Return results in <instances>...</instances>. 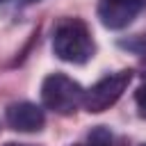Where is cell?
I'll list each match as a JSON object with an SVG mask.
<instances>
[{
	"mask_svg": "<svg viewBox=\"0 0 146 146\" xmlns=\"http://www.w3.org/2000/svg\"><path fill=\"white\" fill-rule=\"evenodd\" d=\"M25 2H39V0H25Z\"/></svg>",
	"mask_w": 146,
	"mask_h": 146,
	"instance_id": "cell-9",
	"label": "cell"
},
{
	"mask_svg": "<svg viewBox=\"0 0 146 146\" xmlns=\"http://www.w3.org/2000/svg\"><path fill=\"white\" fill-rule=\"evenodd\" d=\"M0 2H7V0H0Z\"/></svg>",
	"mask_w": 146,
	"mask_h": 146,
	"instance_id": "cell-10",
	"label": "cell"
},
{
	"mask_svg": "<svg viewBox=\"0 0 146 146\" xmlns=\"http://www.w3.org/2000/svg\"><path fill=\"white\" fill-rule=\"evenodd\" d=\"M52 50L62 62L87 64L96 52V43L82 18H62L52 34Z\"/></svg>",
	"mask_w": 146,
	"mask_h": 146,
	"instance_id": "cell-1",
	"label": "cell"
},
{
	"mask_svg": "<svg viewBox=\"0 0 146 146\" xmlns=\"http://www.w3.org/2000/svg\"><path fill=\"white\" fill-rule=\"evenodd\" d=\"M141 146H146V144H141Z\"/></svg>",
	"mask_w": 146,
	"mask_h": 146,
	"instance_id": "cell-11",
	"label": "cell"
},
{
	"mask_svg": "<svg viewBox=\"0 0 146 146\" xmlns=\"http://www.w3.org/2000/svg\"><path fill=\"white\" fill-rule=\"evenodd\" d=\"M7 123L11 130H18V132H36L43 128L46 123V116H43V110L36 107L34 103H27V100H21V103H11L7 107V114H5Z\"/></svg>",
	"mask_w": 146,
	"mask_h": 146,
	"instance_id": "cell-5",
	"label": "cell"
},
{
	"mask_svg": "<svg viewBox=\"0 0 146 146\" xmlns=\"http://www.w3.org/2000/svg\"><path fill=\"white\" fill-rule=\"evenodd\" d=\"M5 146H30V144H16V141H7Z\"/></svg>",
	"mask_w": 146,
	"mask_h": 146,
	"instance_id": "cell-8",
	"label": "cell"
},
{
	"mask_svg": "<svg viewBox=\"0 0 146 146\" xmlns=\"http://www.w3.org/2000/svg\"><path fill=\"white\" fill-rule=\"evenodd\" d=\"M135 100H137V107H139V114L146 119V84H141L139 89H137V96H135Z\"/></svg>",
	"mask_w": 146,
	"mask_h": 146,
	"instance_id": "cell-7",
	"label": "cell"
},
{
	"mask_svg": "<svg viewBox=\"0 0 146 146\" xmlns=\"http://www.w3.org/2000/svg\"><path fill=\"white\" fill-rule=\"evenodd\" d=\"M84 89L66 73H50L41 82V103L57 114H73L82 103Z\"/></svg>",
	"mask_w": 146,
	"mask_h": 146,
	"instance_id": "cell-2",
	"label": "cell"
},
{
	"mask_svg": "<svg viewBox=\"0 0 146 146\" xmlns=\"http://www.w3.org/2000/svg\"><path fill=\"white\" fill-rule=\"evenodd\" d=\"M130 78H132L130 71H116V73H110V75H105L103 80H98V82H96L91 89H87L84 96H82L84 110L91 112V114H98V112L110 110V107L123 96V91L128 89Z\"/></svg>",
	"mask_w": 146,
	"mask_h": 146,
	"instance_id": "cell-3",
	"label": "cell"
},
{
	"mask_svg": "<svg viewBox=\"0 0 146 146\" xmlns=\"http://www.w3.org/2000/svg\"><path fill=\"white\" fill-rule=\"evenodd\" d=\"M146 0H100L98 18L110 30H121L135 21V16L144 9Z\"/></svg>",
	"mask_w": 146,
	"mask_h": 146,
	"instance_id": "cell-4",
	"label": "cell"
},
{
	"mask_svg": "<svg viewBox=\"0 0 146 146\" xmlns=\"http://www.w3.org/2000/svg\"><path fill=\"white\" fill-rule=\"evenodd\" d=\"M84 146H112V132L105 125H96L89 130Z\"/></svg>",
	"mask_w": 146,
	"mask_h": 146,
	"instance_id": "cell-6",
	"label": "cell"
}]
</instances>
